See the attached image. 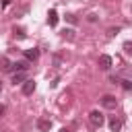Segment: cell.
<instances>
[{
	"instance_id": "ffe728a7",
	"label": "cell",
	"mask_w": 132,
	"mask_h": 132,
	"mask_svg": "<svg viewBox=\"0 0 132 132\" xmlns=\"http://www.w3.org/2000/svg\"><path fill=\"white\" fill-rule=\"evenodd\" d=\"M4 111H6V107H4V105H2V103H0V116H2V113H4Z\"/></svg>"
},
{
	"instance_id": "ac0fdd59",
	"label": "cell",
	"mask_w": 132,
	"mask_h": 132,
	"mask_svg": "<svg viewBox=\"0 0 132 132\" xmlns=\"http://www.w3.org/2000/svg\"><path fill=\"white\" fill-rule=\"evenodd\" d=\"M87 19H89V23H95V21H97V14H89Z\"/></svg>"
},
{
	"instance_id": "6da1fadb",
	"label": "cell",
	"mask_w": 132,
	"mask_h": 132,
	"mask_svg": "<svg viewBox=\"0 0 132 132\" xmlns=\"http://www.w3.org/2000/svg\"><path fill=\"white\" fill-rule=\"evenodd\" d=\"M89 122H91L93 128H101L103 122H105V118H103V113H101L99 109H93V111L89 113Z\"/></svg>"
},
{
	"instance_id": "8992f818",
	"label": "cell",
	"mask_w": 132,
	"mask_h": 132,
	"mask_svg": "<svg viewBox=\"0 0 132 132\" xmlns=\"http://www.w3.org/2000/svg\"><path fill=\"white\" fill-rule=\"evenodd\" d=\"M37 128H39L41 132H47V130L52 128V120H47V118H39V120H37Z\"/></svg>"
},
{
	"instance_id": "7402d4cb",
	"label": "cell",
	"mask_w": 132,
	"mask_h": 132,
	"mask_svg": "<svg viewBox=\"0 0 132 132\" xmlns=\"http://www.w3.org/2000/svg\"><path fill=\"white\" fill-rule=\"evenodd\" d=\"M0 91H2V82H0Z\"/></svg>"
},
{
	"instance_id": "e0dca14e",
	"label": "cell",
	"mask_w": 132,
	"mask_h": 132,
	"mask_svg": "<svg viewBox=\"0 0 132 132\" xmlns=\"http://www.w3.org/2000/svg\"><path fill=\"white\" fill-rule=\"evenodd\" d=\"M118 31H120V29H118V27H116V29H107V35H109V37H111V35H116V33H118Z\"/></svg>"
},
{
	"instance_id": "5b68a950",
	"label": "cell",
	"mask_w": 132,
	"mask_h": 132,
	"mask_svg": "<svg viewBox=\"0 0 132 132\" xmlns=\"http://www.w3.org/2000/svg\"><path fill=\"white\" fill-rule=\"evenodd\" d=\"M27 80V70H19V72H14V76H12V85H21V82H25Z\"/></svg>"
},
{
	"instance_id": "30bf717a",
	"label": "cell",
	"mask_w": 132,
	"mask_h": 132,
	"mask_svg": "<svg viewBox=\"0 0 132 132\" xmlns=\"http://www.w3.org/2000/svg\"><path fill=\"white\" fill-rule=\"evenodd\" d=\"M47 23H50V27H56V25H58V12H56L54 8L47 12Z\"/></svg>"
},
{
	"instance_id": "9a60e30c",
	"label": "cell",
	"mask_w": 132,
	"mask_h": 132,
	"mask_svg": "<svg viewBox=\"0 0 132 132\" xmlns=\"http://www.w3.org/2000/svg\"><path fill=\"white\" fill-rule=\"evenodd\" d=\"M66 21H68V23H72V25H76V23H78L74 14H66Z\"/></svg>"
},
{
	"instance_id": "52a82bcc",
	"label": "cell",
	"mask_w": 132,
	"mask_h": 132,
	"mask_svg": "<svg viewBox=\"0 0 132 132\" xmlns=\"http://www.w3.org/2000/svg\"><path fill=\"white\" fill-rule=\"evenodd\" d=\"M109 130H111V132H118V130H122V120L113 116V118L109 120Z\"/></svg>"
},
{
	"instance_id": "277c9868",
	"label": "cell",
	"mask_w": 132,
	"mask_h": 132,
	"mask_svg": "<svg viewBox=\"0 0 132 132\" xmlns=\"http://www.w3.org/2000/svg\"><path fill=\"white\" fill-rule=\"evenodd\" d=\"M33 91H35V80L33 78H27L23 82V95H31Z\"/></svg>"
},
{
	"instance_id": "5bb4252c",
	"label": "cell",
	"mask_w": 132,
	"mask_h": 132,
	"mask_svg": "<svg viewBox=\"0 0 132 132\" xmlns=\"http://www.w3.org/2000/svg\"><path fill=\"white\" fill-rule=\"evenodd\" d=\"M120 82H122V87H124L126 91H130V89H132V80H120Z\"/></svg>"
},
{
	"instance_id": "8fae6325",
	"label": "cell",
	"mask_w": 132,
	"mask_h": 132,
	"mask_svg": "<svg viewBox=\"0 0 132 132\" xmlns=\"http://www.w3.org/2000/svg\"><path fill=\"white\" fill-rule=\"evenodd\" d=\"M29 68V62H12V70L19 72V70H27Z\"/></svg>"
},
{
	"instance_id": "d6986e66",
	"label": "cell",
	"mask_w": 132,
	"mask_h": 132,
	"mask_svg": "<svg viewBox=\"0 0 132 132\" xmlns=\"http://www.w3.org/2000/svg\"><path fill=\"white\" fill-rule=\"evenodd\" d=\"M8 4H10V0H4V2H2V8H6Z\"/></svg>"
},
{
	"instance_id": "7c38bea8",
	"label": "cell",
	"mask_w": 132,
	"mask_h": 132,
	"mask_svg": "<svg viewBox=\"0 0 132 132\" xmlns=\"http://www.w3.org/2000/svg\"><path fill=\"white\" fill-rule=\"evenodd\" d=\"M124 52L132 56V41H126V43H124Z\"/></svg>"
},
{
	"instance_id": "3957f363",
	"label": "cell",
	"mask_w": 132,
	"mask_h": 132,
	"mask_svg": "<svg viewBox=\"0 0 132 132\" xmlns=\"http://www.w3.org/2000/svg\"><path fill=\"white\" fill-rule=\"evenodd\" d=\"M99 68H101V70H109V68H111V58H109L107 54L99 56Z\"/></svg>"
},
{
	"instance_id": "44dd1931",
	"label": "cell",
	"mask_w": 132,
	"mask_h": 132,
	"mask_svg": "<svg viewBox=\"0 0 132 132\" xmlns=\"http://www.w3.org/2000/svg\"><path fill=\"white\" fill-rule=\"evenodd\" d=\"M60 132H70V130H68V128H62V130H60Z\"/></svg>"
},
{
	"instance_id": "7a4b0ae2",
	"label": "cell",
	"mask_w": 132,
	"mask_h": 132,
	"mask_svg": "<svg viewBox=\"0 0 132 132\" xmlns=\"http://www.w3.org/2000/svg\"><path fill=\"white\" fill-rule=\"evenodd\" d=\"M101 105H103L105 109H116V105H118V99H116L113 95H105V97L101 99Z\"/></svg>"
},
{
	"instance_id": "2e32d148",
	"label": "cell",
	"mask_w": 132,
	"mask_h": 132,
	"mask_svg": "<svg viewBox=\"0 0 132 132\" xmlns=\"http://www.w3.org/2000/svg\"><path fill=\"white\" fill-rule=\"evenodd\" d=\"M14 35H19V37H21V39H23V37H25V31H23V29H21V27H19V29H16V27H14Z\"/></svg>"
},
{
	"instance_id": "ba28073f",
	"label": "cell",
	"mask_w": 132,
	"mask_h": 132,
	"mask_svg": "<svg viewBox=\"0 0 132 132\" xmlns=\"http://www.w3.org/2000/svg\"><path fill=\"white\" fill-rule=\"evenodd\" d=\"M25 58L31 62V60H37L39 58V50L37 47H31V50H25Z\"/></svg>"
},
{
	"instance_id": "4fadbf2b",
	"label": "cell",
	"mask_w": 132,
	"mask_h": 132,
	"mask_svg": "<svg viewBox=\"0 0 132 132\" xmlns=\"http://www.w3.org/2000/svg\"><path fill=\"white\" fill-rule=\"evenodd\" d=\"M64 37H66V39H74V31H72V29H66V31H64Z\"/></svg>"
},
{
	"instance_id": "9c48e42d",
	"label": "cell",
	"mask_w": 132,
	"mask_h": 132,
	"mask_svg": "<svg viewBox=\"0 0 132 132\" xmlns=\"http://www.w3.org/2000/svg\"><path fill=\"white\" fill-rule=\"evenodd\" d=\"M0 68L2 72H12V62L8 58H0Z\"/></svg>"
}]
</instances>
